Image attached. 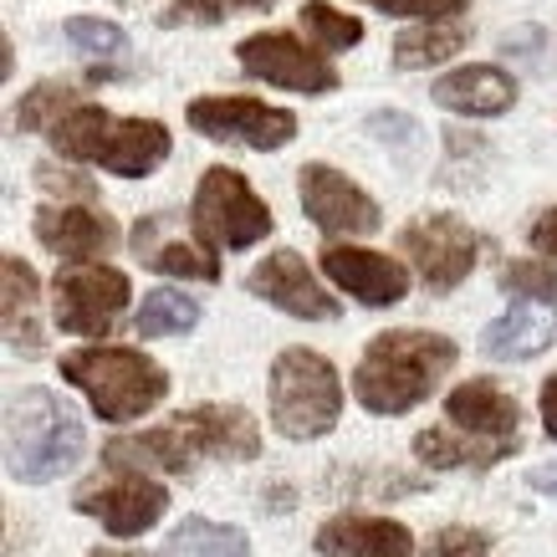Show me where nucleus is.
I'll use <instances>...</instances> for the list:
<instances>
[{
  "label": "nucleus",
  "instance_id": "1",
  "mask_svg": "<svg viewBox=\"0 0 557 557\" xmlns=\"http://www.w3.org/2000/svg\"><path fill=\"white\" fill-rule=\"evenodd\" d=\"M450 369H456V343L420 327H399L369 343L354 373V394L369 414H409Z\"/></svg>",
  "mask_w": 557,
  "mask_h": 557
},
{
  "label": "nucleus",
  "instance_id": "2",
  "mask_svg": "<svg viewBox=\"0 0 557 557\" xmlns=\"http://www.w3.org/2000/svg\"><path fill=\"white\" fill-rule=\"evenodd\" d=\"M83 456V420L51 388H21L5 405V471L16 481H51Z\"/></svg>",
  "mask_w": 557,
  "mask_h": 557
},
{
  "label": "nucleus",
  "instance_id": "3",
  "mask_svg": "<svg viewBox=\"0 0 557 557\" xmlns=\"http://www.w3.org/2000/svg\"><path fill=\"white\" fill-rule=\"evenodd\" d=\"M62 379L72 388H83L98 420L108 424H128L138 420L144 409H153L164 394H170V373L149 363L134 348H77V354H62Z\"/></svg>",
  "mask_w": 557,
  "mask_h": 557
},
{
  "label": "nucleus",
  "instance_id": "4",
  "mask_svg": "<svg viewBox=\"0 0 557 557\" xmlns=\"http://www.w3.org/2000/svg\"><path fill=\"white\" fill-rule=\"evenodd\" d=\"M338 369L312 348H287L271 363V424L287 440H318L338 424Z\"/></svg>",
  "mask_w": 557,
  "mask_h": 557
},
{
  "label": "nucleus",
  "instance_id": "5",
  "mask_svg": "<svg viewBox=\"0 0 557 557\" xmlns=\"http://www.w3.org/2000/svg\"><path fill=\"white\" fill-rule=\"evenodd\" d=\"M189 225L205 246H225V251H246L261 236H271V210L267 200H256V189L246 185L240 170H205V180L195 185V205H189Z\"/></svg>",
  "mask_w": 557,
  "mask_h": 557
},
{
  "label": "nucleus",
  "instance_id": "6",
  "mask_svg": "<svg viewBox=\"0 0 557 557\" xmlns=\"http://www.w3.org/2000/svg\"><path fill=\"white\" fill-rule=\"evenodd\" d=\"M236 62L246 77L271 87H287V92H302V98H327L338 92V67L327 62L322 47H307L292 32H256L236 47Z\"/></svg>",
  "mask_w": 557,
  "mask_h": 557
},
{
  "label": "nucleus",
  "instance_id": "7",
  "mask_svg": "<svg viewBox=\"0 0 557 557\" xmlns=\"http://www.w3.org/2000/svg\"><path fill=\"white\" fill-rule=\"evenodd\" d=\"M185 119L195 134L215 138V144H246L256 153L287 149L297 138V113L271 108L261 98H195Z\"/></svg>",
  "mask_w": 557,
  "mask_h": 557
},
{
  "label": "nucleus",
  "instance_id": "8",
  "mask_svg": "<svg viewBox=\"0 0 557 557\" xmlns=\"http://www.w3.org/2000/svg\"><path fill=\"white\" fill-rule=\"evenodd\" d=\"M399 251L414 261L420 282L430 292H456L471 276L481 240L460 215H420L399 231Z\"/></svg>",
  "mask_w": 557,
  "mask_h": 557
},
{
  "label": "nucleus",
  "instance_id": "9",
  "mask_svg": "<svg viewBox=\"0 0 557 557\" xmlns=\"http://www.w3.org/2000/svg\"><path fill=\"white\" fill-rule=\"evenodd\" d=\"M128 276L113 267H77L62 271L57 287H51V302H57V327L62 333H77V338H102L119 312L128 307Z\"/></svg>",
  "mask_w": 557,
  "mask_h": 557
},
{
  "label": "nucleus",
  "instance_id": "10",
  "mask_svg": "<svg viewBox=\"0 0 557 557\" xmlns=\"http://www.w3.org/2000/svg\"><path fill=\"white\" fill-rule=\"evenodd\" d=\"M297 189H302L307 220H312L318 231H327V236H369V231H379V220H384L379 205H373V195H363V189H358L348 174L333 170V164H302Z\"/></svg>",
  "mask_w": 557,
  "mask_h": 557
},
{
  "label": "nucleus",
  "instance_id": "11",
  "mask_svg": "<svg viewBox=\"0 0 557 557\" xmlns=\"http://www.w3.org/2000/svg\"><path fill=\"white\" fill-rule=\"evenodd\" d=\"M77 511L87 517H98L113 537H138V532H149L164 511H170V491L149 481V475H119V481H108V486H92V491H77Z\"/></svg>",
  "mask_w": 557,
  "mask_h": 557
},
{
  "label": "nucleus",
  "instance_id": "12",
  "mask_svg": "<svg viewBox=\"0 0 557 557\" xmlns=\"http://www.w3.org/2000/svg\"><path fill=\"white\" fill-rule=\"evenodd\" d=\"M170 424L195 460L200 456L251 460L256 450H261V430H256V420L236 405H200V409H189V414H174Z\"/></svg>",
  "mask_w": 557,
  "mask_h": 557
},
{
  "label": "nucleus",
  "instance_id": "13",
  "mask_svg": "<svg viewBox=\"0 0 557 557\" xmlns=\"http://www.w3.org/2000/svg\"><path fill=\"white\" fill-rule=\"evenodd\" d=\"M246 287H251L256 297H267L271 307H282L287 318H307V322L338 318V302L322 292V282L307 271V261L297 251L267 256V261L251 271V282H246Z\"/></svg>",
  "mask_w": 557,
  "mask_h": 557
},
{
  "label": "nucleus",
  "instance_id": "14",
  "mask_svg": "<svg viewBox=\"0 0 557 557\" xmlns=\"http://www.w3.org/2000/svg\"><path fill=\"white\" fill-rule=\"evenodd\" d=\"M322 271L363 307H394V302H405V292H409L405 267L394 256L363 251V246H327L322 251Z\"/></svg>",
  "mask_w": 557,
  "mask_h": 557
},
{
  "label": "nucleus",
  "instance_id": "15",
  "mask_svg": "<svg viewBox=\"0 0 557 557\" xmlns=\"http://www.w3.org/2000/svg\"><path fill=\"white\" fill-rule=\"evenodd\" d=\"M36 240L62 261H98L113 251L119 225L92 205H47V210H36Z\"/></svg>",
  "mask_w": 557,
  "mask_h": 557
},
{
  "label": "nucleus",
  "instance_id": "16",
  "mask_svg": "<svg viewBox=\"0 0 557 557\" xmlns=\"http://www.w3.org/2000/svg\"><path fill=\"white\" fill-rule=\"evenodd\" d=\"M445 414L460 435L486 440V445H502V450H517V424H522V409L511 405L491 379H471L460 384L450 399H445Z\"/></svg>",
  "mask_w": 557,
  "mask_h": 557
},
{
  "label": "nucleus",
  "instance_id": "17",
  "mask_svg": "<svg viewBox=\"0 0 557 557\" xmlns=\"http://www.w3.org/2000/svg\"><path fill=\"white\" fill-rule=\"evenodd\" d=\"M430 98L440 108L460 113V119H502V113H511V102H517V77H507V72L491 67V62H471V67H456V72H445V77H435Z\"/></svg>",
  "mask_w": 557,
  "mask_h": 557
},
{
  "label": "nucleus",
  "instance_id": "18",
  "mask_svg": "<svg viewBox=\"0 0 557 557\" xmlns=\"http://www.w3.org/2000/svg\"><path fill=\"white\" fill-rule=\"evenodd\" d=\"M322 557H414V537L405 522L384 517H333L318 532Z\"/></svg>",
  "mask_w": 557,
  "mask_h": 557
},
{
  "label": "nucleus",
  "instance_id": "19",
  "mask_svg": "<svg viewBox=\"0 0 557 557\" xmlns=\"http://www.w3.org/2000/svg\"><path fill=\"white\" fill-rule=\"evenodd\" d=\"M170 159V128L159 119H119L102 149V170L119 174V180H144Z\"/></svg>",
  "mask_w": 557,
  "mask_h": 557
},
{
  "label": "nucleus",
  "instance_id": "20",
  "mask_svg": "<svg viewBox=\"0 0 557 557\" xmlns=\"http://www.w3.org/2000/svg\"><path fill=\"white\" fill-rule=\"evenodd\" d=\"M0 312H5V348L11 354H41L36 327V271L21 256L0 261Z\"/></svg>",
  "mask_w": 557,
  "mask_h": 557
},
{
  "label": "nucleus",
  "instance_id": "21",
  "mask_svg": "<svg viewBox=\"0 0 557 557\" xmlns=\"http://www.w3.org/2000/svg\"><path fill=\"white\" fill-rule=\"evenodd\" d=\"M471 41V26L460 16L450 21H414L405 32L394 36V67L399 72H430L440 62H450L456 51H466Z\"/></svg>",
  "mask_w": 557,
  "mask_h": 557
},
{
  "label": "nucleus",
  "instance_id": "22",
  "mask_svg": "<svg viewBox=\"0 0 557 557\" xmlns=\"http://www.w3.org/2000/svg\"><path fill=\"white\" fill-rule=\"evenodd\" d=\"M557 333V318L547 312V302H517L507 318H496L486 327V354L491 358H537Z\"/></svg>",
  "mask_w": 557,
  "mask_h": 557
},
{
  "label": "nucleus",
  "instance_id": "23",
  "mask_svg": "<svg viewBox=\"0 0 557 557\" xmlns=\"http://www.w3.org/2000/svg\"><path fill=\"white\" fill-rule=\"evenodd\" d=\"M113 113L108 108H98V102H77V108H67L62 119H57V128H51V149L62 153V159H72V164H98L102 149H108V134H113Z\"/></svg>",
  "mask_w": 557,
  "mask_h": 557
},
{
  "label": "nucleus",
  "instance_id": "24",
  "mask_svg": "<svg viewBox=\"0 0 557 557\" xmlns=\"http://www.w3.org/2000/svg\"><path fill=\"white\" fill-rule=\"evenodd\" d=\"M159 557H251V542H246V532H236V527L189 517V522L159 547Z\"/></svg>",
  "mask_w": 557,
  "mask_h": 557
},
{
  "label": "nucleus",
  "instance_id": "25",
  "mask_svg": "<svg viewBox=\"0 0 557 557\" xmlns=\"http://www.w3.org/2000/svg\"><path fill=\"white\" fill-rule=\"evenodd\" d=\"M414 456L424 460V466H435V471H456V466H475V471H486V466H496L502 456H511V450H502V445H481V440H456L445 435V430H424V435H414Z\"/></svg>",
  "mask_w": 557,
  "mask_h": 557
},
{
  "label": "nucleus",
  "instance_id": "26",
  "mask_svg": "<svg viewBox=\"0 0 557 557\" xmlns=\"http://www.w3.org/2000/svg\"><path fill=\"white\" fill-rule=\"evenodd\" d=\"M200 322V302L195 297H185V292H149L144 297V307H138V338H174V333H189Z\"/></svg>",
  "mask_w": 557,
  "mask_h": 557
},
{
  "label": "nucleus",
  "instance_id": "27",
  "mask_svg": "<svg viewBox=\"0 0 557 557\" xmlns=\"http://www.w3.org/2000/svg\"><path fill=\"white\" fill-rule=\"evenodd\" d=\"M297 21L307 26L312 47H322V51H348V47H358V41H363V21H358L354 11L327 5V0H302Z\"/></svg>",
  "mask_w": 557,
  "mask_h": 557
},
{
  "label": "nucleus",
  "instance_id": "28",
  "mask_svg": "<svg viewBox=\"0 0 557 557\" xmlns=\"http://www.w3.org/2000/svg\"><path fill=\"white\" fill-rule=\"evenodd\" d=\"M144 267L164 271V276H195V282H215L220 276V261H215V246H189V240H170V246H144L134 251Z\"/></svg>",
  "mask_w": 557,
  "mask_h": 557
},
{
  "label": "nucleus",
  "instance_id": "29",
  "mask_svg": "<svg viewBox=\"0 0 557 557\" xmlns=\"http://www.w3.org/2000/svg\"><path fill=\"white\" fill-rule=\"evenodd\" d=\"M67 108H77V87L72 83H41V87H32V92L21 98L16 128L21 134H51L57 119H62Z\"/></svg>",
  "mask_w": 557,
  "mask_h": 557
},
{
  "label": "nucleus",
  "instance_id": "30",
  "mask_svg": "<svg viewBox=\"0 0 557 557\" xmlns=\"http://www.w3.org/2000/svg\"><path fill=\"white\" fill-rule=\"evenodd\" d=\"M502 292L522 297V302H547L557 307V267L553 261H511L502 271Z\"/></svg>",
  "mask_w": 557,
  "mask_h": 557
},
{
  "label": "nucleus",
  "instance_id": "31",
  "mask_svg": "<svg viewBox=\"0 0 557 557\" xmlns=\"http://www.w3.org/2000/svg\"><path fill=\"white\" fill-rule=\"evenodd\" d=\"M62 36H67L83 57H123V51H128V32L102 16H72L67 26H62Z\"/></svg>",
  "mask_w": 557,
  "mask_h": 557
},
{
  "label": "nucleus",
  "instance_id": "32",
  "mask_svg": "<svg viewBox=\"0 0 557 557\" xmlns=\"http://www.w3.org/2000/svg\"><path fill=\"white\" fill-rule=\"evenodd\" d=\"M373 11H384V16H409V21H450L460 16L471 0H363Z\"/></svg>",
  "mask_w": 557,
  "mask_h": 557
},
{
  "label": "nucleus",
  "instance_id": "33",
  "mask_svg": "<svg viewBox=\"0 0 557 557\" xmlns=\"http://www.w3.org/2000/svg\"><path fill=\"white\" fill-rule=\"evenodd\" d=\"M486 537L471 527H440L435 537L424 542V557H486Z\"/></svg>",
  "mask_w": 557,
  "mask_h": 557
},
{
  "label": "nucleus",
  "instance_id": "34",
  "mask_svg": "<svg viewBox=\"0 0 557 557\" xmlns=\"http://www.w3.org/2000/svg\"><path fill=\"white\" fill-rule=\"evenodd\" d=\"M36 185L51 189V195H77V200L92 195V180H77L72 170H57V164H41V170H36Z\"/></svg>",
  "mask_w": 557,
  "mask_h": 557
},
{
  "label": "nucleus",
  "instance_id": "35",
  "mask_svg": "<svg viewBox=\"0 0 557 557\" xmlns=\"http://www.w3.org/2000/svg\"><path fill=\"white\" fill-rule=\"evenodd\" d=\"M532 246H537L542 256H553V261H557V205H553V210H542V215L532 220Z\"/></svg>",
  "mask_w": 557,
  "mask_h": 557
},
{
  "label": "nucleus",
  "instance_id": "36",
  "mask_svg": "<svg viewBox=\"0 0 557 557\" xmlns=\"http://www.w3.org/2000/svg\"><path fill=\"white\" fill-rule=\"evenodd\" d=\"M180 5H185L195 21H205V26H210V21H220V16H231V11H225L231 0H180Z\"/></svg>",
  "mask_w": 557,
  "mask_h": 557
},
{
  "label": "nucleus",
  "instance_id": "37",
  "mask_svg": "<svg viewBox=\"0 0 557 557\" xmlns=\"http://www.w3.org/2000/svg\"><path fill=\"white\" fill-rule=\"evenodd\" d=\"M542 424H547V435L557 440V373L542 384Z\"/></svg>",
  "mask_w": 557,
  "mask_h": 557
},
{
  "label": "nucleus",
  "instance_id": "38",
  "mask_svg": "<svg viewBox=\"0 0 557 557\" xmlns=\"http://www.w3.org/2000/svg\"><path fill=\"white\" fill-rule=\"evenodd\" d=\"M532 486L547 491V496H557V466H542V471H532Z\"/></svg>",
  "mask_w": 557,
  "mask_h": 557
},
{
  "label": "nucleus",
  "instance_id": "39",
  "mask_svg": "<svg viewBox=\"0 0 557 557\" xmlns=\"http://www.w3.org/2000/svg\"><path fill=\"white\" fill-rule=\"evenodd\" d=\"M236 11H271V0H231Z\"/></svg>",
  "mask_w": 557,
  "mask_h": 557
},
{
  "label": "nucleus",
  "instance_id": "40",
  "mask_svg": "<svg viewBox=\"0 0 557 557\" xmlns=\"http://www.w3.org/2000/svg\"><path fill=\"white\" fill-rule=\"evenodd\" d=\"M92 557H134V553H113V547H98Z\"/></svg>",
  "mask_w": 557,
  "mask_h": 557
}]
</instances>
